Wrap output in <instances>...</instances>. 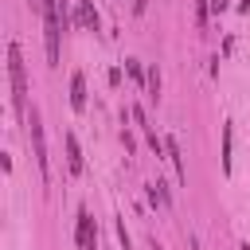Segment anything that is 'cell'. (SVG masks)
<instances>
[{"instance_id":"cell-1","label":"cell","mask_w":250,"mask_h":250,"mask_svg":"<svg viewBox=\"0 0 250 250\" xmlns=\"http://www.w3.org/2000/svg\"><path fill=\"white\" fill-rule=\"evenodd\" d=\"M8 82H12V109L27 117V70H23L20 43H8Z\"/></svg>"},{"instance_id":"cell-2","label":"cell","mask_w":250,"mask_h":250,"mask_svg":"<svg viewBox=\"0 0 250 250\" xmlns=\"http://www.w3.org/2000/svg\"><path fill=\"white\" fill-rule=\"evenodd\" d=\"M31 129H27V137H31V152H35V168H39V180L47 184L51 180V156H47V137H43V117H39V109L31 105V113L23 117Z\"/></svg>"},{"instance_id":"cell-3","label":"cell","mask_w":250,"mask_h":250,"mask_svg":"<svg viewBox=\"0 0 250 250\" xmlns=\"http://www.w3.org/2000/svg\"><path fill=\"white\" fill-rule=\"evenodd\" d=\"M74 242L78 250H98V227H94V215L82 207L78 211V227H74Z\"/></svg>"},{"instance_id":"cell-4","label":"cell","mask_w":250,"mask_h":250,"mask_svg":"<svg viewBox=\"0 0 250 250\" xmlns=\"http://www.w3.org/2000/svg\"><path fill=\"white\" fill-rule=\"evenodd\" d=\"M70 109H74V113L86 109V74H82V70L70 74Z\"/></svg>"},{"instance_id":"cell-5","label":"cell","mask_w":250,"mask_h":250,"mask_svg":"<svg viewBox=\"0 0 250 250\" xmlns=\"http://www.w3.org/2000/svg\"><path fill=\"white\" fill-rule=\"evenodd\" d=\"M164 152H168V160H172V168H176V180L188 184V168H184V156H180V141H176V137H164Z\"/></svg>"},{"instance_id":"cell-6","label":"cell","mask_w":250,"mask_h":250,"mask_svg":"<svg viewBox=\"0 0 250 250\" xmlns=\"http://www.w3.org/2000/svg\"><path fill=\"white\" fill-rule=\"evenodd\" d=\"M74 23L86 27V31L98 27V8H94V0H78V8H74Z\"/></svg>"},{"instance_id":"cell-7","label":"cell","mask_w":250,"mask_h":250,"mask_svg":"<svg viewBox=\"0 0 250 250\" xmlns=\"http://www.w3.org/2000/svg\"><path fill=\"white\" fill-rule=\"evenodd\" d=\"M62 145H66V168H70V176H82V148H78L74 133H66Z\"/></svg>"},{"instance_id":"cell-8","label":"cell","mask_w":250,"mask_h":250,"mask_svg":"<svg viewBox=\"0 0 250 250\" xmlns=\"http://www.w3.org/2000/svg\"><path fill=\"white\" fill-rule=\"evenodd\" d=\"M145 90H148L145 98L156 105V102H160V70H156V66H148V70H145Z\"/></svg>"},{"instance_id":"cell-9","label":"cell","mask_w":250,"mask_h":250,"mask_svg":"<svg viewBox=\"0 0 250 250\" xmlns=\"http://www.w3.org/2000/svg\"><path fill=\"white\" fill-rule=\"evenodd\" d=\"M148 199H152V203H160V207H168V188H164L160 180H156V184H148Z\"/></svg>"},{"instance_id":"cell-10","label":"cell","mask_w":250,"mask_h":250,"mask_svg":"<svg viewBox=\"0 0 250 250\" xmlns=\"http://www.w3.org/2000/svg\"><path fill=\"white\" fill-rule=\"evenodd\" d=\"M223 172H230V121L223 125Z\"/></svg>"},{"instance_id":"cell-11","label":"cell","mask_w":250,"mask_h":250,"mask_svg":"<svg viewBox=\"0 0 250 250\" xmlns=\"http://www.w3.org/2000/svg\"><path fill=\"white\" fill-rule=\"evenodd\" d=\"M207 16H211V0H195V23L199 27L207 23Z\"/></svg>"},{"instance_id":"cell-12","label":"cell","mask_w":250,"mask_h":250,"mask_svg":"<svg viewBox=\"0 0 250 250\" xmlns=\"http://www.w3.org/2000/svg\"><path fill=\"white\" fill-rule=\"evenodd\" d=\"M125 70L133 74V82H145V70H141V62H137V59H125Z\"/></svg>"},{"instance_id":"cell-13","label":"cell","mask_w":250,"mask_h":250,"mask_svg":"<svg viewBox=\"0 0 250 250\" xmlns=\"http://www.w3.org/2000/svg\"><path fill=\"white\" fill-rule=\"evenodd\" d=\"M211 12H227V0H211Z\"/></svg>"}]
</instances>
